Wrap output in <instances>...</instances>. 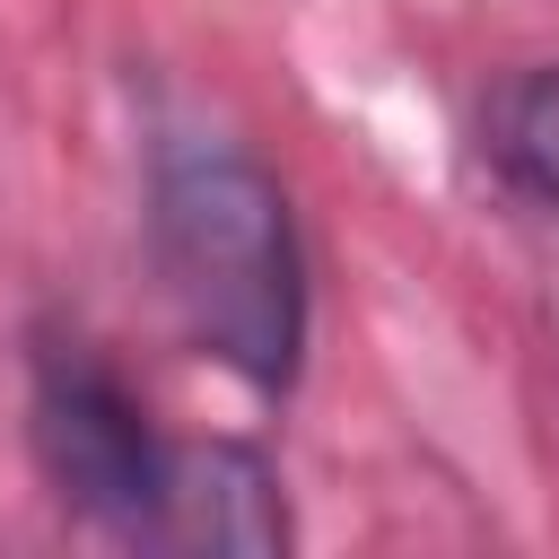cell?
I'll use <instances>...</instances> for the list:
<instances>
[{
	"mask_svg": "<svg viewBox=\"0 0 559 559\" xmlns=\"http://www.w3.org/2000/svg\"><path fill=\"white\" fill-rule=\"evenodd\" d=\"M480 157L515 201L559 218V61H524L480 96Z\"/></svg>",
	"mask_w": 559,
	"mask_h": 559,
	"instance_id": "obj_4",
	"label": "cell"
},
{
	"mask_svg": "<svg viewBox=\"0 0 559 559\" xmlns=\"http://www.w3.org/2000/svg\"><path fill=\"white\" fill-rule=\"evenodd\" d=\"M157 550H288L280 472L236 437L175 445V489H166Z\"/></svg>",
	"mask_w": 559,
	"mask_h": 559,
	"instance_id": "obj_3",
	"label": "cell"
},
{
	"mask_svg": "<svg viewBox=\"0 0 559 559\" xmlns=\"http://www.w3.org/2000/svg\"><path fill=\"white\" fill-rule=\"evenodd\" d=\"M140 218H148V262L192 349L245 376L253 393H288L306 376V332H314V280H306L288 183L245 140L157 131Z\"/></svg>",
	"mask_w": 559,
	"mask_h": 559,
	"instance_id": "obj_1",
	"label": "cell"
},
{
	"mask_svg": "<svg viewBox=\"0 0 559 559\" xmlns=\"http://www.w3.org/2000/svg\"><path fill=\"white\" fill-rule=\"evenodd\" d=\"M26 445H35L44 489L79 524L131 550H157L166 489H175V437L148 419L140 384L79 323L26 332Z\"/></svg>",
	"mask_w": 559,
	"mask_h": 559,
	"instance_id": "obj_2",
	"label": "cell"
}]
</instances>
